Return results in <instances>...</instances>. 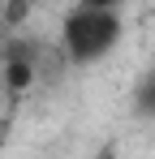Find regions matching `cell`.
I'll use <instances>...</instances> for the list:
<instances>
[{
    "instance_id": "2",
    "label": "cell",
    "mask_w": 155,
    "mask_h": 159,
    "mask_svg": "<svg viewBox=\"0 0 155 159\" xmlns=\"http://www.w3.org/2000/svg\"><path fill=\"white\" fill-rule=\"evenodd\" d=\"M30 78H35V65H30L22 52L4 56V86H9V90H26V86H30Z\"/></svg>"
},
{
    "instance_id": "4",
    "label": "cell",
    "mask_w": 155,
    "mask_h": 159,
    "mask_svg": "<svg viewBox=\"0 0 155 159\" xmlns=\"http://www.w3.org/2000/svg\"><path fill=\"white\" fill-rule=\"evenodd\" d=\"M82 4H108V9H116V4H125V0H82Z\"/></svg>"
},
{
    "instance_id": "3",
    "label": "cell",
    "mask_w": 155,
    "mask_h": 159,
    "mask_svg": "<svg viewBox=\"0 0 155 159\" xmlns=\"http://www.w3.org/2000/svg\"><path fill=\"white\" fill-rule=\"evenodd\" d=\"M138 103H142V112H155V78L147 82V90L138 95Z\"/></svg>"
},
{
    "instance_id": "1",
    "label": "cell",
    "mask_w": 155,
    "mask_h": 159,
    "mask_svg": "<svg viewBox=\"0 0 155 159\" xmlns=\"http://www.w3.org/2000/svg\"><path fill=\"white\" fill-rule=\"evenodd\" d=\"M121 39V17L108 4H78L65 17V52L73 60H95Z\"/></svg>"
}]
</instances>
